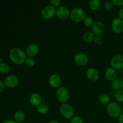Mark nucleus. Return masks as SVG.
<instances>
[{
    "label": "nucleus",
    "instance_id": "2f4dec72",
    "mask_svg": "<svg viewBox=\"0 0 123 123\" xmlns=\"http://www.w3.org/2000/svg\"><path fill=\"white\" fill-rule=\"evenodd\" d=\"M112 2L114 5L117 6H123V0H112Z\"/></svg>",
    "mask_w": 123,
    "mask_h": 123
},
{
    "label": "nucleus",
    "instance_id": "7c9ffc66",
    "mask_svg": "<svg viewBox=\"0 0 123 123\" xmlns=\"http://www.w3.org/2000/svg\"><path fill=\"white\" fill-rule=\"evenodd\" d=\"M50 3V5L54 6H59L61 4V1L60 0H50L49 1Z\"/></svg>",
    "mask_w": 123,
    "mask_h": 123
},
{
    "label": "nucleus",
    "instance_id": "4c0bfd02",
    "mask_svg": "<svg viewBox=\"0 0 123 123\" xmlns=\"http://www.w3.org/2000/svg\"><path fill=\"white\" fill-rule=\"evenodd\" d=\"M0 62H1V64L3 62H2V58H0Z\"/></svg>",
    "mask_w": 123,
    "mask_h": 123
},
{
    "label": "nucleus",
    "instance_id": "f257e3e1",
    "mask_svg": "<svg viewBox=\"0 0 123 123\" xmlns=\"http://www.w3.org/2000/svg\"><path fill=\"white\" fill-rule=\"evenodd\" d=\"M9 58L14 64L20 65L25 62L27 57L26 52H25L21 48L14 47L10 50Z\"/></svg>",
    "mask_w": 123,
    "mask_h": 123
},
{
    "label": "nucleus",
    "instance_id": "5701e85b",
    "mask_svg": "<svg viewBox=\"0 0 123 123\" xmlns=\"http://www.w3.org/2000/svg\"><path fill=\"white\" fill-rule=\"evenodd\" d=\"M37 111L41 114H45L49 111V107L45 103H41L37 106Z\"/></svg>",
    "mask_w": 123,
    "mask_h": 123
},
{
    "label": "nucleus",
    "instance_id": "58836bf2",
    "mask_svg": "<svg viewBox=\"0 0 123 123\" xmlns=\"http://www.w3.org/2000/svg\"><path fill=\"white\" fill-rule=\"evenodd\" d=\"M121 73H122V74H123V68L122 69V72H121Z\"/></svg>",
    "mask_w": 123,
    "mask_h": 123
},
{
    "label": "nucleus",
    "instance_id": "f03ea898",
    "mask_svg": "<svg viewBox=\"0 0 123 123\" xmlns=\"http://www.w3.org/2000/svg\"><path fill=\"white\" fill-rule=\"evenodd\" d=\"M106 111L108 115L112 118H118L122 113V108L118 103L111 102L106 106Z\"/></svg>",
    "mask_w": 123,
    "mask_h": 123
},
{
    "label": "nucleus",
    "instance_id": "72a5a7b5",
    "mask_svg": "<svg viewBox=\"0 0 123 123\" xmlns=\"http://www.w3.org/2000/svg\"><path fill=\"white\" fill-rule=\"evenodd\" d=\"M118 14L119 18H120L123 20V7L119 10Z\"/></svg>",
    "mask_w": 123,
    "mask_h": 123
},
{
    "label": "nucleus",
    "instance_id": "393cba45",
    "mask_svg": "<svg viewBox=\"0 0 123 123\" xmlns=\"http://www.w3.org/2000/svg\"><path fill=\"white\" fill-rule=\"evenodd\" d=\"M115 98L117 101L121 103H123V90H117L115 92Z\"/></svg>",
    "mask_w": 123,
    "mask_h": 123
},
{
    "label": "nucleus",
    "instance_id": "b1692460",
    "mask_svg": "<svg viewBox=\"0 0 123 123\" xmlns=\"http://www.w3.org/2000/svg\"><path fill=\"white\" fill-rule=\"evenodd\" d=\"M0 70L4 74L8 73L10 70V67L9 65L5 62H2L0 64Z\"/></svg>",
    "mask_w": 123,
    "mask_h": 123
},
{
    "label": "nucleus",
    "instance_id": "a211bd4d",
    "mask_svg": "<svg viewBox=\"0 0 123 123\" xmlns=\"http://www.w3.org/2000/svg\"><path fill=\"white\" fill-rule=\"evenodd\" d=\"M112 86L117 91L123 88V78L121 77H117L115 80L112 82Z\"/></svg>",
    "mask_w": 123,
    "mask_h": 123
},
{
    "label": "nucleus",
    "instance_id": "c85d7f7f",
    "mask_svg": "<svg viewBox=\"0 0 123 123\" xmlns=\"http://www.w3.org/2000/svg\"><path fill=\"white\" fill-rule=\"evenodd\" d=\"M94 43L97 45H101L103 42V37L101 35L96 36L94 37Z\"/></svg>",
    "mask_w": 123,
    "mask_h": 123
},
{
    "label": "nucleus",
    "instance_id": "c756f323",
    "mask_svg": "<svg viewBox=\"0 0 123 123\" xmlns=\"http://www.w3.org/2000/svg\"><path fill=\"white\" fill-rule=\"evenodd\" d=\"M114 6V4L112 3V2L111 1H106V2L105 3L104 7L106 9L111 10V8H112L113 6Z\"/></svg>",
    "mask_w": 123,
    "mask_h": 123
},
{
    "label": "nucleus",
    "instance_id": "a878e982",
    "mask_svg": "<svg viewBox=\"0 0 123 123\" xmlns=\"http://www.w3.org/2000/svg\"><path fill=\"white\" fill-rule=\"evenodd\" d=\"M83 22H84V25H86L87 26H92V25L94 24V20L91 16H86L84 19L83 20Z\"/></svg>",
    "mask_w": 123,
    "mask_h": 123
},
{
    "label": "nucleus",
    "instance_id": "39448f33",
    "mask_svg": "<svg viewBox=\"0 0 123 123\" xmlns=\"http://www.w3.org/2000/svg\"><path fill=\"white\" fill-rule=\"evenodd\" d=\"M56 97L58 101L64 103L69 99L70 92L65 86H60L56 90Z\"/></svg>",
    "mask_w": 123,
    "mask_h": 123
},
{
    "label": "nucleus",
    "instance_id": "f704fd0d",
    "mask_svg": "<svg viewBox=\"0 0 123 123\" xmlns=\"http://www.w3.org/2000/svg\"><path fill=\"white\" fill-rule=\"evenodd\" d=\"M2 123H18L15 120H6L4 121Z\"/></svg>",
    "mask_w": 123,
    "mask_h": 123
},
{
    "label": "nucleus",
    "instance_id": "412c9836",
    "mask_svg": "<svg viewBox=\"0 0 123 123\" xmlns=\"http://www.w3.org/2000/svg\"><path fill=\"white\" fill-rule=\"evenodd\" d=\"M98 101L102 104H109L111 102V97L108 94L106 93L101 94L98 96Z\"/></svg>",
    "mask_w": 123,
    "mask_h": 123
},
{
    "label": "nucleus",
    "instance_id": "cd10ccee",
    "mask_svg": "<svg viewBox=\"0 0 123 123\" xmlns=\"http://www.w3.org/2000/svg\"><path fill=\"white\" fill-rule=\"evenodd\" d=\"M70 123H84V120L80 116H74L70 120Z\"/></svg>",
    "mask_w": 123,
    "mask_h": 123
},
{
    "label": "nucleus",
    "instance_id": "e433bc0d",
    "mask_svg": "<svg viewBox=\"0 0 123 123\" xmlns=\"http://www.w3.org/2000/svg\"><path fill=\"white\" fill-rule=\"evenodd\" d=\"M48 123H59L58 121H56V120H50V121Z\"/></svg>",
    "mask_w": 123,
    "mask_h": 123
},
{
    "label": "nucleus",
    "instance_id": "2eb2a0df",
    "mask_svg": "<svg viewBox=\"0 0 123 123\" xmlns=\"http://www.w3.org/2000/svg\"><path fill=\"white\" fill-rule=\"evenodd\" d=\"M42 96H40V94H39L38 93H36V92L32 94L29 98V102H30V104L34 106L37 107L38 106H39L42 103Z\"/></svg>",
    "mask_w": 123,
    "mask_h": 123
},
{
    "label": "nucleus",
    "instance_id": "bb28decb",
    "mask_svg": "<svg viewBox=\"0 0 123 123\" xmlns=\"http://www.w3.org/2000/svg\"><path fill=\"white\" fill-rule=\"evenodd\" d=\"M25 66H27L28 67H32V66H34L35 64V61L32 58L28 57L25 61Z\"/></svg>",
    "mask_w": 123,
    "mask_h": 123
},
{
    "label": "nucleus",
    "instance_id": "423d86ee",
    "mask_svg": "<svg viewBox=\"0 0 123 123\" xmlns=\"http://www.w3.org/2000/svg\"><path fill=\"white\" fill-rule=\"evenodd\" d=\"M56 10L52 5L45 6L41 11V15L44 19H49L56 14Z\"/></svg>",
    "mask_w": 123,
    "mask_h": 123
},
{
    "label": "nucleus",
    "instance_id": "aec40b11",
    "mask_svg": "<svg viewBox=\"0 0 123 123\" xmlns=\"http://www.w3.org/2000/svg\"><path fill=\"white\" fill-rule=\"evenodd\" d=\"M94 34L91 31H86L83 34L82 38L85 42L86 43H90L94 39Z\"/></svg>",
    "mask_w": 123,
    "mask_h": 123
},
{
    "label": "nucleus",
    "instance_id": "6e6552de",
    "mask_svg": "<svg viewBox=\"0 0 123 123\" xmlns=\"http://www.w3.org/2000/svg\"><path fill=\"white\" fill-rule=\"evenodd\" d=\"M70 13L69 9L64 6H59L56 10V16L61 20H66L70 17Z\"/></svg>",
    "mask_w": 123,
    "mask_h": 123
},
{
    "label": "nucleus",
    "instance_id": "1a4fd4ad",
    "mask_svg": "<svg viewBox=\"0 0 123 123\" xmlns=\"http://www.w3.org/2000/svg\"><path fill=\"white\" fill-rule=\"evenodd\" d=\"M19 82V78L14 74H10L7 76L4 79L5 85L7 87L10 88L16 87Z\"/></svg>",
    "mask_w": 123,
    "mask_h": 123
},
{
    "label": "nucleus",
    "instance_id": "f3484780",
    "mask_svg": "<svg viewBox=\"0 0 123 123\" xmlns=\"http://www.w3.org/2000/svg\"><path fill=\"white\" fill-rule=\"evenodd\" d=\"M117 72L116 70L114 69L112 67H109L106 70L105 72V78L110 81H113L115 80L117 77Z\"/></svg>",
    "mask_w": 123,
    "mask_h": 123
},
{
    "label": "nucleus",
    "instance_id": "c9c22d12",
    "mask_svg": "<svg viewBox=\"0 0 123 123\" xmlns=\"http://www.w3.org/2000/svg\"><path fill=\"white\" fill-rule=\"evenodd\" d=\"M118 123H123V113L120 115V116L118 117Z\"/></svg>",
    "mask_w": 123,
    "mask_h": 123
},
{
    "label": "nucleus",
    "instance_id": "4be33fe9",
    "mask_svg": "<svg viewBox=\"0 0 123 123\" xmlns=\"http://www.w3.org/2000/svg\"><path fill=\"white\" fill-rule=\"evenodd\" d=\"M89 6L92 10H97L100 6V0H90Z\"/></svg>",
    "mask_w": 123,
    "mask_h": 123
},
{
    "label": "nucleus",
    "instance_id": "ddd939ff",
    "mask_svg": "<svg viewBox=\"0 0 123 123\" xmlns=\"http://www.w3.org/2000/svg\"><path fill=\"white\" fill-rule=\"evenodd\" d=\"M49 84L54 88H58L61 84V78L58 74H53L49 77Z\"/></svg>",
    "mask_w": 123,
    "mask_h": 123
},
{
    "label": "nucleus",
    "instance_id": "f8f14e48",
    "mask_svg": "<svg viewBox=\"0 0 123 123\" xmlns=\"http://www.w3.org/2000/svg\"><path fill=\"white\" fill-rule=\"evenodd\" d=\"M105 30V25L102 22L96 21L92 26V31L94 34L98 36L103 33Z\"/></svg>",
    "mask_w": 123,
    "mask_h": 123
},
{
    "label": "nucleus",
    "instance_id": "7ed1b4c3",
    "mask_svg": "<svg viewBox=\"0 0 123 123\" xmlns=\"http://www.w3.org/2000/svg\"><path fill=\"white\" fill-rule=\"evenodd\" d=\"M86 16V12L80 7H75L73 8L70 13V18L73 21L79 22L84 19Z\"/></svg>",
    "mask_w": 123,
    "mask_h": 123
},
{
    "label": "nucleus",
    "instance_id": "dca6fc26",
    "mask_svg": "<svg viewBox=\"0 0 123 123\" xmlns=\"http://www.w3.org/2000/svg\"><path fill=\"white\" fill-rule=\"evenodd\" d=\"M86 75L90 80L95 81L99 78V72L96 68H94V67H91L86 70Z\"/></svg>",
    "mask_w": 123,
    "mask_h": 123
},
{
    "label": "nucleus",
    "instance_id": "20e7f679",
    "mask_svg": "<svg viewBox=\"0 0 123 123\" xmlns=\"http://www.w3.org/2000/svg\"><path fill=\"white\" fill-rule=\"evenodd\" d=\"M61 115L67 120H71L74 117V110L72 106L68 103H62L60 108Z\"/></svg>",
    "mask_w": 123,
    "mask_h": 123
},
{
    "label": "nucleus",
    "instance_id": "0eeeda50",
    "mask_svg": "<svg viewBox=\"0 0 123 123\" xmlns=\"http://www.w3.org/2000/svg\"><path fill=\"white\" fill-rule=\"evenodd\" d=\"M111 66L115 70H121L123 68V55L117 54L113 56L110 61Z\"/></svg>",
    "mask_w": 123,
    "mask_h": 123
},
{
    "label": "nucleus",
    "instance_id": "473e14b6",
    "mask_svg": "<svg viewBox=\"0 0 123 123\" xmlns=\"http://www.w3.org/2000/svg\"><path fill=\"white\" fill-rule=\"evenodd\" d=\"M0 85H1V86H0V92L2 93L4 91V90L6 85H5L4 81H3V80H1V79L0 80Z\"/></svg>",
    "mask_w": 123,
    "mask_h": 123
},
{
    "label": "nucleus",
    "instance_id": "9d476101",
    "mask_svg": "<svg viewBox=\"0 0 123 123\" xmlns=\"http://www.w3.org/2000/svg\"><path fill=\"white\" fill-rule=\"evenodd\" d=\"M112 31L117 34H120L123 31V20L120 18H115L111 24Z\"/></svg>",
    "mask_w": 123,
    "mask_h": 123
},
{
    "label": "nucleus",
    "instance_id": "6ab92c4d",
    "mask_svg": "<svg viewBox=\"0 0 123 123\" xmlns=\"http://www.w3.org/2000/svg\"><path fill=\"white\" fill-rule=\"evenodd\" d=\"M14 120H15L18 123H22L23 121H24V120H25V113H24V112H23L22 111H16V112L14 113Z\"/></svg>",
    "mask_w": 123,
    "mask_h": 123
},
{
    "label": "nucleus",
    "instance_id": "4468645a",
    "mask_svg": "<svg viewBox=\"0 0 123 123\" xmlns=\"http://www.w3.org/2000/svg\"><path fill=\"white\" fill-rule=\"evenodd\" d=\"M38 52H39V48L37 44L32 43L28 46L25 52L28 57L32 58L36 56L38 54Z\"/></svg>",
    "mask_w": 123,
    "mask_h": 123
},
{
    "label": "nucleus",
    "instance_id": "9b49d317",
    "mask_svg": "<svg viewBox=\"0 0 123 123\" xmlns=\"http://www.w3.org/2000/svg\"><path fill=\"white\" fill-rule=\"evenodd\" d=\"M74 61L79 66H85L88 62V58L84 53H77L74 56Z\"/></svg>",
    "mask_w": 123,
    "mask_h": 123
}]
</instances>
